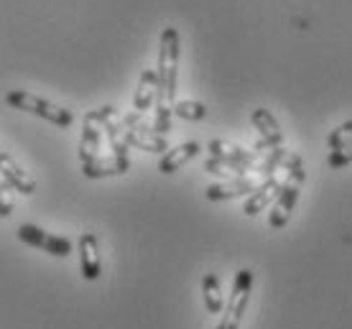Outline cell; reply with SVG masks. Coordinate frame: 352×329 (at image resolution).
I'll list each match as a JSON object with an SVG mask.
<instances>
[{
  "mask_svg": "<svg viewBox=\"0 0 352 329\" xmlns=\"http://www.w3.org/2000/svg\"><path fill=\"white\" fill-rule=\"evenodd\" d=\"M258 189L256 179L243 177V179H230L225 184H212L204 189V196L210 202H230V199H238V196H250Z\"/></svg>",
  "mask_w": 352,
  "mask_h": 329,
  "instance_id": "11",
  "label": "cell"
},
{
  "mask_svg": "<svg viewBox=\"0 0 352 329\" xmlns=\"http://www.w3.org/2000/svg\"><path fill=\"white\" fill-rule=\"evenodd\" d=\"M156 95H159V74H156V69H146L141 74V80H138L135 98H133L135 113H146L156 102Z\"/></svg>",
  "mask_w": 352,
  "mask_h": 329,
  "instance_id": "15",
  "label": "cell"
},
{
  "mask_svg": "<svg viewBox=\"0 0 352 329\" xmlns=\"http://www.w3.org/2000/svg\"><path fill=\"white\" fill-rule=\"evenodd\" d=\"M80 271L87 281H97L102 273V258H100V240L95 232H82L80 235Z\"/></svg>",
  "mask_w": 352,
  "mask_h": 329,
  "instance_id": "9",
  "label": "cell"
},
{
  "mask_svg": "<svg viewBox=\"0 0 352 329\" xmlns=\"http://www.w3.org/2000/svg\"><path fill=\"white\" fill-rule=\"evenodd\" d=\"M281 169L286 171V179H294V181H301V184H304V179H307V169H304V161H301L299 153L289 151V156H286Z\"/></svg>",
  "mask_w": 352,
  "mask_h": 329,
  "instance_id": "21",
  "label": "cell"
},
{
  "mask_svg": "<svg viewBox=\"0 0 352 329\" xmlns=\"http://www.w3.org/2000/svg\"><path fill=\"white\" fill-rule=\"evenodd\" d=\"M347 143H352V120L342 123L340 128H335L332 133L327 135V148H329V151H340Z\"/></svg>",
  "mask_w": 352,
  "mask_h": 329,
  "instance_id": "20",
  "label": "cell"
},
{
  "mask_svg": "<svg viewBox=\"0 0 352 329\" xmlns=\"http://www.w3.org/2000/svg\"><path fill=\"white\" fill-rule=\"evenodd\" d=\"M6 189H10V187L6 181H0V217H10V212H13V199L8 196Z\"/></svg>",
  "mask_w": 352,
  "mask_h": 329,
  "instance_id": "23",
  "label": "cell"
},
{
  "mask_svg": "<svg viewBox=\"0 0 352 329\" xmlns=\"http://www.w3.org/2000/svg\"><path fill=\"white\" fill-rule=\"evenodd\" d=\"M301 194V181H294V179H283V187L278 199L273 202L271 212H268V227L271 230H281L283 225H289L291 214L296 209V202H299Z\"/></svg>",
  "mask_w": 352,
  "mask_h": 329,
  "instance_id": "6",
  "label": "cell"
},
{
  "mask_svg": "<svg viewBox=\"0 0 352 329\" xmlns=\"http://www.w3.org/2000/svg\"><path fill=\"white\" fill-rule=\"evenodd\" d=\"M179 52H182V36L174 26H166L161 31L159 41V95H156V105L174 107L176 98V74H179Z\"/></svg>",
  "mask_w": 352,
  "mask_h": 329,
  "instance_id": "1",
  "label": "cell"
},
{
  "mask_svg": "<svg viewBox=\"0 0 352 329\" xmlns=\"http://www.w3.org/2000/svg\"><path fill=\"white\" fill-rule=\"evenodd\" d=\"M281 187H283V181L276 177V174H273V177H268V179H263V181L258 184L256 192L245 199L243 214H245V217H256V214H261L265 207L271 205V202H276V199H278V194H281Z\"/></svg>",
  "mask_w": 352,
  "mask_h": 329,
  "instance_id": "10",
  "label": "cell"
},
{
  "mask_svg": "<svg viewBox=\"0 0 352 329\" xmlns=\"http://www.w3.org/2000/svg\"><path fill=\"white\" fill-rule=\"evenodd\" d=\"M18 240L26 242V245H31L36 250H44V253H49L54 258H67L72 250H74L72 240H67L62 235H52V232H46L28 223L18 227Z\"/></svg>",
  "mask_w": 352,
  "mask_h": 329,
  "instance_id": "5",
  "label": "cell"
},
{
  "mask_svg": "<svg viewBox=\"0 0 352 329\" xmlns=\"http://www.w3.org/2000/svg\"><path fill=\"white\" fill-rule=\"evenodd\" d=\"M6 102L10 107H16V110H23V113H31V115H38L54 123L56 128H69L74 123V115H72L69 110H64V107L54 105L49 100L44 98H36L31 92H23V89H13L6 95Z\"/></svg>",
  "mask_w": 352,
  "mask_h": 329,
  "instance_id": "2",
  "label": "cell"
},
{
  "mask_svg": "<svg viewBox=\"0 0 352 329\" xmlns=\"http://www.w3.org/2000/svg\"><path fill=\"white\" fill-rule=\"evenodd\" d=\"M123 125H125V143L131 148H141V151L148 153H166L168 143L166 135H159L153 128L141 123V113H128L123 115Z\"/></svg>",
  "mask_w": 352,
  "mask_h": 329,
  "instance_id": "4",
  "label": "cell"
},
{
  "mask_svg": "<svg viewBox=\"0 0 352 329\" xmlns=\"http://www.w3.org/2000/svg\"><path fill=\"white\" fill-rule=\"evenodd\" d=\"M347 163H352V143H347L340 151H329V156H327V166L329 169H344Z\"/></svg>",
  "mask_w": 352,
  "mask_h": 329,
  "instance_id": "22",
  "label": "cell"
},
{
  "mask_svg": "<svg viewBox=\"0 0 352 329\" xmlns=\"http://www.w3.org/2000/svg\"><path fill=\"white\" fill-rule=\"evenodd\" d=\"M102 123L97 117L95 110H89L82 123V141H80V161L89 163V161L100 159V146H102Z\"/></svg>",
  "mask_w": 352,
  "mask_h": 329,
  "instance_id": "8",
  "label": "cell"
},
{
  "mask_svg": "<svg viewBox=\"0 0 352 329\" xmlns=\"http://www.w3.org/2000/svg\"><path fill=\"white\" fill-rule=\"evenodd\" d=\"M202 299H204V309L210 314L225 312L222 286H220V278L214 276V273H207V276L202 278Z\"/></svg>",
  "mask_w": 352,
  "mask_h": 329,
  "instance_id": "18",
  "label": "cell"
},
{
  "mask_svg": "<svg viewBox=\"0 0 352 329\" xmlns=\"http://www.w3.org/2000/svg\"><path fill=\"white\" fill-rule=\"evenodd\" d=\"M131 169L128 156H107V159H95L89 163H82V174L87 179H105V177H120Z\"/></svg>",
  "mask_w": 352,
  "mask_h": 329,
  "instance_id": "13",
  "label": "cell"
},
{
  "mask_svg": "<svg viewBox=\"0 0 352 329\" xmlns=\"http://www.w3.org/2000/svg\"><path fill=\"white\" fill-rule=\"evenodd\" d=\"M202 151V146L197 141H189V143H182V146H176V148H168L159 161V171L161 174H174L179 171L184 163H189L192 159H197Z\"/></svg>",
  "mask_w": 352,
  "mask_h": 329,
  "instance_id": "14",
  "label": "cell"
},
{
  "mask_svg": "<svg viewBox=\"0 0 352 329\" xmlns=\"http://www.w3.org/2000/svg\"><path fill=\"white\" fill-rule=\"evenodd\" d=\"M0 177H3V181H6L10 189H16L18 194L31 196L36 192V179L31 177L26 169H21L18 161L13 159L10 153L3 151V148H0Z\"/></svg>",
  "mask_w": 352,
  "mask_h": 329,
  "instance_id": "7",
  "label": "cell"
},
{
  "mask_svg": "<svg viewBox=\"0 0 352 329\" xmlns=\"http://www.w3.org/2000/svg\"><path fill=\"white\" fill-rule=\"evenodd\" d=\"M250 291H253V271L250 268H240L235 281H232V291H230L228 306L222 312V321L217 329H238L243 317L248 312V302H250Z\"/></svg>",
  "mask_w": 352,
  "mask_h": 329,
  "instance_id": "3",
  "label": "cell"
},
{
  "mask_svg": "<svg viewBox=\"0 0 352 329\" xmlns=\"http://www.w3.org/2000/svg\"><path fill=\"white\" fill-rule=\"evenodd\" d=\"M204 171L214 174V177H230V179H243L250 171H256V163H245V161H222V159H207L204 161Z\"/></svg>",
  "mask_w": 352,
  "mask_h": 329,
  "instance_id": "17",
  "label": "cell"
},
{
  "mask_svg": "<svg viewBox=\"0 0 352 329\" xmlns=\"http://www.w3.org/2000/svg\"><path fill=\"white\" fill-rule=\"evenodd\" d=\"M174 115L182 117V120H189V123H199L210 115V110L197 100H179V102H174Z\"/></svg>",
  "mask_w": 352,
  "mask_h": 329,
  "instance_id": "19",
  "label": "cell"
},
{
  "mask_svg": "<svg viewBox=\"0 0 352 329\" xmlns=\"http://www.w3.org/2000/svg\"><path fill=\"white\" fill-rule=\"evenodd\" d=\"M250 123H253V128L261 133V141H263L265 146L283 148V133L268 107H256V110L250 113Z\"/></svg>",
  "mask_w": 352,
  "mask_h": 329,
  "instance_id": "12",
  "label": "cell"
},
{
  "mask_svg": "<svg viewBox=\"0 0 352 329\" xmlns=\"http://www.w3.org/2000/svg\"><path fill=\"white\" fill-rule=\"evenodd\" d=\"M212 159H222V161H245V163H256L258 153L256 151H248V148H240L238 143H230L222 141V138H214L207 146Z\"/></svg>",
  "mask_w": 352,
  "mask_h": 329,
  "instance_id": "16",
  "label": "cell"
}]
</instances>
